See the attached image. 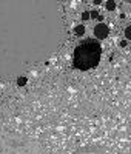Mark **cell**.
Listing matches in <instances>:
<instances>
[{
	"label": "cell",
	"instance_id": "obj_5",
	"mask_svg": "<svg viewBox=\"0 0 131 154\" xmlns=\"http://www.w3.org/2000/svg\"><path fill=\"white\" fill-rule=\"evenodd\" d=\"M74 34L77 37H82L85 34V26H83V25H77V26L74 28Z\"/></svg>",
	"mask_w": 131,
	"mask_h": 154
},
{
	"label": "cell",
	"instance_id": "obj_1",
	"mask_svg": "<svg viewBox=\"0 0 131 154\" xmlns=\"http://www.w3.org/2000/svg\"><path fill=\"white\" fill-rule=\"evenodd\" d=\"M65 38L60 0H0V77L23 75L56 54Z\"/></svg>",
	"mask_w": 131,
	"mask_h": 154
},
{
	"label": "cell",
	"instance_id": "obj_8",
	"mask_svg": "<svg viewBox=\"0 0 131 154\" xmlns=\"http://www.w3.org/2000/svg\"><path fill=\"white\" fill-rule=\"evenodd\" d=\"M125 38H126V40H131V25H129V26H126L125 28Z\"/></svg>",
	"mask_w": 131,
	"mask_h": 154
},
{
	"label": "cell",
	"instance_id": "obj_11",
	"mask_svg": "<svg viewBox=\"0 0 131 154\" xmlns=\"http://www.w3.org/2000/svg\"><path fill=\"white\" fill-rule=\"evenodd\" d=\"M93 2H94V5H100V3H102V0H93Z\"/></svg>",
	"mask_w": 131,
	"mask_h": 154
},
{
	"label": "cell",
	"instance_id": "obj_2",
	"mask_svg": "<svg viewBox=\"0 0 131 154\" xmlns=\"http://www.w3.org/2000/svg\"><path fill=\"white\" fill-rule=\"evenodd\" d=\"M102 48L97 40H85L79 43L73 54V65L79 71H89L99 65Z\"/></svg>",
	"mask_w": 131,
	"mask_h": 154
},
{
	"label": "cell",
	"instance_id": "obj_7",
	"mask_svg": "<svg viewBox=\"0 0 131 154\" xmlns=\"http://www.w3.org/2000/svg\"><path fill=\"white\" fill-rule=\"evenodd\" d=\"M107 9L108 11H114L116 9V2L114 0H107Z\"/></svg>",
	"mask_w": 131,
	"mask_h": 154
},
{
	"label": "cell",
	"instance_id": "obj_4",
	"mask_svg": "<svg viewBox=\"0 0 131 154\" xmlns=\"http://www.w3.org/2000/svg\"><path fill=\"white\" fill-rule=\"evenodd\" d=\"M110 34V28H108V25H105V23H99L94 26V37H97L99 40H103V38H107Z\"/></svg>",
	"mask_w": 131,
	"mask_h": 154
},
{
	"label": "cell",
	"instance_id": "obj_6",
	"mask_svg": "<svg viewBox=\"0 0 131 154\" xmlns=\"http://www.w3.org/2000/svg\"><path fill=\"white\" fill-rule=\"evenodd\" d=\"M26 83H28V79H26L25 75H19V77H17V85H19V86H25Z\"/></svg>",
	"mask_w": 131,
	"mask_h": 154
},
{
	"label": "cell",
	"instance_id": "obj_9",
	"mask_svg": "<svg viewBox=\"0 0 131 154\" xmlns=\"http://www.w3.org/2000/svg\"><path fill=\"white\" fill-rule=\"evenodd\" d=\"M89 19H91V16H89V11L82 12V20H89Z\"/></svg>",
	"mask_w": 131,
	"mask_h": 154
},
{
	"label": "cell",
	"instance_id": "obj_10",
	"mask_svg": "<svg viewBox=\"0 0 131 154\" xmlns=\"http://www.w3.org/2000/svg\"><path fill=\"white\" fill-rule=\"evenodd\" d=\"M89 16H91V19H99L100 17L97 11H89Z\"/></svg>",
	"mask_w": 131,
	"mask_h": 154
},
{
	"label": "cell",
	"instance_id": "obj_12",
	"mask_svg": "<svg viewBox=\"0 0 131 154\" xmlns=\"http://www.w3.org/2000/svg\"><path fill=\"white\" fill-rule=\"evenodd\" d=\"M126 2H131V0H126Z\"/></svg>",
	"mask_w": 131,
	"mask_h": 154
},
{
	"label": "cell",
	"instance_id": "obj_3",
	"mask_svg": "<svg viewBox=\"0 0 131 154\" xmlns=\"http://www.w3.org/2000/svg\"><path fill=\"white\" fill-rule=\"evenodd\" d=\"M0 154H45L42 149L33 145H22L14 137L8 134H0Z\"/></svg>",
	"mask_w": 131,
	"mask_h": 154
}]
</instances>
